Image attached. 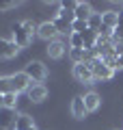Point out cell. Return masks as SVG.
Listing matches in <instances>:
<instances>
[{"mask_svg":"<svg viewBox=\"0 0 123 130\" xmlns=\"http://www.w3.org/2000/svg\"><path fill=\"white\" fill-rule=\"evenodd\" d=\"M87 65L91 67L93 76H95L97 80H110V78L114 76V70H112V67H108V65L104 63V59H99V56H93V59H89Z\"/></svg>","mask_w":123,"mask_h":130,"instance_id":"cell-1","label":"cell"},{"mask_svg":"<svg viewBox=\"0 0 123 130\" xmlns=\"http://www.w3.org/2000/svg\"><path fill=\"white\" fill-rule=\"evenodd\" d=\"M24 72H26V76H28L35 85H41L43 80L48 78V67L41 63V61H28Z\"/></svg>","mask_w":123,"mask_h":130,"instance_id":"cell-2","label":"cell"},{"mask_svg":"<svg viewBox=\"0 0 123 130\" xmlns=\"http://www.w3.org/2000/svg\"><path fill=\"white\" fill-rule=\"evenodd\" d=\"M9 87H11V91H15V93L28 91V89L32 87V80L26 76V72H17V74L9 76Z\"/></svg>","mask_w":123,"mask_h":130,"instance_id":"cell-3","label":"cell"},{"mask_svg":"<svg viewBox=\"0 0 123 130\" xmlns=\"http://www.w3.org/2000/svg\"><path fill=\"white\" fill-rule=\"evenodd\" d=\"M73 78H76L78 83H93L95 76H93L91 67H89L87 63H78V65H73Z\"/></svg>","mask_w":123,"mask_h":130,"instance_id":"cell-4","label":"cell"},{"mask_svg":"<svg viewBox=\"0 0 123 130\" xmlns=\"http://www.w3.org/2000/svg\"><path fill=\"white\" fill-rule=\"evenodd\" d=\"M37 35L50 43V41H56V35H58V30H56L54 22H43V24H39V28H37Z\"/></svg>","mask_w":123,"mask_h":130,"instance_id":"cell-5","label":"cell"},{"mask_svg":"<svg viewBox=\"0 0 123 130\" xmlns=\"http://www.w3.org/2000/svg\"><path fill=\"white\" fill-rule=\"evenodd\" d=\"M17 52H19V48L13 39H2L0 37V59H13Z\"/></svg>","mask_w":123,"mask_h":130,"instance_id":"cell-6","label":"cell"},{"mask_svg":"<svg viewBox=\"0 0 123 130\" xmlns=\"http://www.w3.org/2000/svg\"><path fill=\"white\" fill-rule=\"evenodd\" d=\"M13 41L17 43V48H28V43H30V35L24 30L22 22L13 24Z\"/></svg>","mask_w":123,"mask_h":130,"instance_id":"cell-7","label":"cell"},{"mask_svg":"<svg viewBox=\"0 0 123 130\" xmlns=\"http://www.w3.org/2000/svg\"><path fill=\"white\" fill-rule=\"evenodd\" d=\"M15 119H17V115H15V111H11V108H0V130H9L15 126Z\"/></svg>","mask_w":123,"mask_h":130,"instance_id":"cell-8","label":"cell"},{"mask_svg":"<svg viewBox=\"0 0 123 130\" xmlns=\"http://www.w3.org/2000/svg\"><path fill=\"white\" fill-rule=\"evenodd\" d=\"M87 104H84V98L82 95H76L71 100V115L76 117V119H84L87 117Z\"/></svg>","mask_w":123,"mask_h":130,"instance_id":"cell-9","label":"cell"},{"mask_svg":"<svg viewBox=\"0 0 123 130\" xmlns=\"http://www.w3.org/2000/svg\"><path fill=\"white\" fill-rule=\"evenodd\" d=\"M28 98H30L32 102H43L48 98V89L43 87V85H32V87L28 89Z\"/></svg>","mask_w":123,"mask_h":130,"instance_id":"cell-10","label":"cell"},{"mask_svg":"<svg viewBox=\"0 0 123 130\" xmlns=\"http://www.w3.org/2000/svg\"><path fill=\"white\" fill-rule=\"evenodd\" d=\"M95 13V11L91 9V5L89 2H78L76 7V20H82V22H89V18Z\"/></svg>","mask_w":123,"mask_h":130,"instance_id":"cell-11","label":"cell"},{"mask_svg":"<svg viewBox=\"0 0 123 130\" xmlns=\"http://www.w3.org/2000/svg\"><path fill=\"white\" fill-rule=\"evenodd\" d=\"M82 98H84V104H87V111H89V113H93V111H97V108H99L101 98L97 95L95 91H89L87 95H82Z\"/></svg>","mask_w":123,"mask_h":130,"instance_id":"cell-12","label":"cell"},{"mask_svg":"<svg viewBox=\"0 0 123 130\" xmlns=\"http://www.w3.org/2000/svg\"><path fill=\"white\" fill-rule=\"evenodd\" d=\"M65 54V43L63 41H50L48 43V56L50 59H60Z\"/></svg>","mask_w":123,"mask_h":130,"instance_id":"cell-13","label":"cell"},{"mask_svg":"<svg viewBox=\"0 0 123 130\" xmlns=\"http://www.w3.org/2000/svg\"><path fill=\"white\" fill-rule=\"evenodd\" d=\"M101 22H104L106 26H110V28L117 30V26H119V11H104V13H101Z\"/></svg>","mask_w":123,"mask_h":130,"instance_id":"cell-14","label":"cell"},{"mask_svg":"<svg viewBox=\"0 0 123 130\" xmlns=\"http://www.w3.org/2000/svg\"><path fill=\"white\" fill-rule=\"evenodd\" d=\"M32 117L30 115H17V119H15V126H13V130H28V128H32Z\"/></svg>","mask_w":123,"mask_h":130,"instance_id":"cell-15","label":"cell"},{"mask_svg":"<svg viewBox=\"0 0 123 130\" xmlns=\"http://www.w3.org/2000/svg\"><path fill=\"white\" fill-rule=\"evenodd\" d=\"M52 22H54V26H56V30L60 32V35H71V24L67 22V20H63V18H58V15H56L54 20H52Z\"/></svg>","mask_w":123,"mask_h":130,"instance_id":"cell-16","label":"cell"},{"mask_svg":"<svg viewBox=\"0 0 123 130\" xmlns=\"http://www.w3.org/2000/svg\"><path fill=\"white\" fill-rule=\"evenodd\" d=\"M69 46H71V50H84V37L78 35V32H71L69 35Z\"/></svg>","mask_w":123,"mask_h":130,"instance_id":"cell-17","label":"cell"},{"mask_svg":"<svg viewBox=\"0 0 123 130\" xmlns=\"http://www.w3.org/2000/svg\"><path fill=\"white\" fill-rule=\"evenodd\" d=\"M5 106L11 108V111H15V106H17V93L15 91H7L5 93Z\"/></svg>","mask_w":123,"mask_h":130,"instance_id":"cell-18","label":"cell"},{"mask_svg":"<svg viewBox=\"0 0 123 130\" xmlns=\"http://www.w3.org/2000/svg\"><path fill=\"white\" fill-rule=\"evenodd\" d=\"M101 24H104V22H101V13H93L91 18H89V28H91V30L97 32L101 28Z\"/></svg>","mask_w":123,"mask_h":130,"instance_id":"cell-19","label":"cell"},{"mask_svg":"<svg viewBox=\"0 0 123 130\" xmlns=\"http://www.w3.org/2000/svg\"><path fill=\"white\" fill-rule=\"evenodd\" d=\"M71 30L78 32V35H84V32L89 30V22H82V20H76V22L71 24Z\"/></svg>","mask_w":123,"mask_h":130,"instance_id":"cell-20","label":"cell"},{"mask_svg":"<svg viewBox=\"0 0 123 130\" xmlns=\"http://www.w3.org/2000/svg\"><path fill=\"white\" fill-rule=\"evenodd\" d=\"M22 26H24V30H26L28 35H30V37H32V32H35L37 28H39V26H35V22H32V20H24V22H22Z\"/></svg>","mask_w":123,"mask_h":130,"instance_id":"cell-21","label":"cell"},{"mask_svg":"<svg viewBox=\"0 0 123 130\" xmlns=\"http://www.w3.org/2000/svg\"><path fill=\"white\" fill-rule=\"evenodd\" d=\"M7 91H11V87H9V76H0V95H5Z\"/></svg>","mask_w":123,"mask_h":130,"instance_id":"cell-22","label":"cell"},{"mask_svg":"<svg viewBox=\"0 0 123 130\" xmlns=\"http://www.w3.org/2000/svg\"><path fill=\"white\" fill-rule=\"evenodd\" d=\"M13 7H17V2H13V0H0V11L13 9Z\"/></svg>","mask_w":123,"mask_h":130,"instance_id":"cell-23","label":"cell"},{"mask_svg":"<svg viewBox=\"0 0 123 130\" xmlns=\"http://www.w3.org/2000/svg\"><path fill=\"white\" fill-rule=\"evenodd\" d=\"M112 41H114V54L123 56V41H117V39H112Z\"/></svg>","mask_w":123,"mask_h":130,"instance_id":"cell-24","label":"cell"},{"mask_svg":"<svg viewBox=\"0 0 123 130\" xmlns=\"http://www.w3.org/2000/svg\"><path fill=\"white\" fill-rule=\"evenodd\" d=\"M117 70H123V56H117Z\"/></svg>","mask_w":123,"mask_h":130,"instance_id":"cell-25","label":"cell"},{"mask_svg":"<svg viewBox=\"0 0 123 130\" xmlns=\"http://www.w3.org/2000/svg\"><path fill=\"white\" fill-rule=\"evenodd\" d=\"M0 108H5V95H0Z\"/></svg>","mask_w":123,"mask_h":130,"instance_id":"cell-26","label":"cell"},{"mask_svg":"<svg viewBox=\"0 0 123 130\" xmlns=\"http://www.w3.org/2000/svg\"><path fill=\"white\" fill-rule=\"evenodd\" d=\"M28 130H37V128H35V126H32V128H28Z\"/></svg>","mask_w":123,"mask_h":130,"instance_id":"cell-27","label":"cell"}]
</instances>
